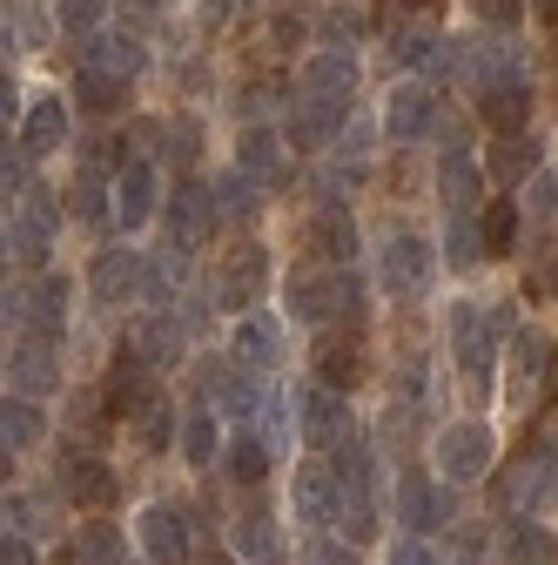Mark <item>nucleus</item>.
<instances>
[{
    "label": "nucleus",
    "instance_id": "nucleus-1",
    "mask_svg": "<svg viewBox=\"0 0 558 565\" xmlns=\"http://www.w3.org/2000/svg\"><path fill=\"white\" fill-rule=\"evenodd\" d=\"M431 451H438V471L451 484H477L484 471L498 465V438H492V424H484V417H444Z\"/></svg>",
    "mask_w": 558,
    "mask_h": 565
},
{
    "label": "nucleus",
    "instance_id": "nucleus-2",
    "mask_svg": "<svg viewBox=\"0 0 558 565\" xmlns=\"http://www.w3.org/2000/svg\"><path fill=\"white\" fill-rule=\"evenodd\" d=\"M155 397H162L155 364H149L135 343H128V350H115V364H108V377H101V404H108V417H115V424H135Z\"/></svg>",
    "mask_w": 558,
    "mask_h": 565
},
{
    "label": "nucleus",
    "instance_id": "nucleus-3",
    "mask_svg": "<svg viewBox=\"0 0 558 565\" xmlns=\"http://www.w3.org/2000/svg\"><path fill=\"white\" fill-rule=\"evenodd\" d=\"M431 269H438V249L417 236V230H397V236L377 249V282H384V297H425V290H431Z\"/></svg>",
    "mask_w": 558,
    "mask_h": 565
},
{
    "label": "nucleus",
    "instance_id": "nucleus-4",
    "mask_svg": "<svg viewBox=\"0 0 558 565\" xmlns=\"http://www.w3.org/2000/svg\"><path fill=\"white\" fill-rule=\"evenodd\" d=\"M444 323H451V358H458V371L484 384V371H492L498 343H505V337H498V323H492V310L464 297V303H451V317H444Z\"/></svg>",
    "mask_w": 558,
    "mask_h": 565
},
{
    "label": "nucleus",
    "instance_id": "nucleus-5",
    "mask_svg": "<svg viewBox=\"0 0 558 565\" xmlns=\"http://www.w3.org/2000/svg\"><path fill=\"white\" fill-rule=\"evenodd\" d=\"M290 505H297L303 525H330V519H343V505H351V478L336 465H323V458H310L290 478Z\"/></svg>",
    "mask_w": 558,
    "mask_h": 565
},
{
    "label": "nucleus",
    "instance_id": "nucleus-6",
    "mask_svg": "<svg viewBox=\"0 0 558 565\" xmlns=\"http://www.w3.org/2000/svg\"><path fill=\"white\" fill-rule=\"evenodd\" d=\"M54 223H61V209L47 202V189H21V202L8 209V256L14 263H47Z\"/></svg>",
    "mask_w": 558,
    "mask_h": 565
},
{
    "label": "nucleus",
    "instance_id": "nucleus-7",
    "mask_svg": "<svg viewBox=\"0 0 558 565\" xmlns=\"http://www.w3.org/2000/svg\"><path fill=\"white\" fill-rule=\"evenodd\" d=\"M149 263H142V249H101L95 256V269H88V290H95V303H149Z\"/></svg>",
    "mask_w": 558,
    "mask_h": 565
},
{
    "label": "nucleus",
    "instance_id": "nucleus-8",
    "mask_svg": "<svg viewBox=\"0 0 558 565\" xmlns=\"http://www.w3.org/2000/svg\"><path fill=\"white\" fill-rule=\"evenodd\" d=\"M54 478H61V499L82 505V512H108L115 505V465L101 451H67Z\"/></svg>",
    "mask_w": 558,
    "mask_h": 565
},
{
    "label": "nucleus",
    "instance_id": "nucleus-9",
    "mask_svg": "<svg viewBox=\"0 0 558 565\" xmlns=\"http://www.w3.org/2000/svg\"><path fill=\"white\" fill-rule=\"evenodd\" d=\"M135 539H142V552H149L155 565H189V552H195V525H189L182 505H142Z\"/></svg>",
    "mask_w": 558,
    "mask_h": 565
},
{
    "label": "nucleus",
    "instance_id": "nucleus-10",
    "mask_svg": "<svg viewBox=\"0 0 558 565\" xmlns=\"http://www.w3.org/2000/svg\"><path fill=\"white\" fill-rule=\"evenodd\" d=\"M195 377H202V391H208V397H216V411H229V417H256V411L269 404L262 371H249L243 358H229V364H202Z\"/></svg>",
    "mask_w": 558,
    "mask_h": 565
},
{
    "label": "nucleus",
    "instance_id": "nucleus-11",
    "mask_svg": "<svg viewBox=\"0 0 558 565\" xmlns=\"http://www.w3.org/2000/svg\"><path fill=\"white\" fill-rule=\"evenodd\" d=\"M229 358H243L249 371H276V364H283V317L236 310V323H229Z\"/></svg>",
    "mask_w": 558,
    "mask_h": 565
},
{
    "label": "nucleus",
    "instance_id": "nucleus-12",
    "mask_svg": "<svg viewBox=\"0 0 558 565\" xmlns=\"http://www.w3.org/2000/svg\"><path fill=\"white\" fill-rule=\"evenodd\" d=\"M297 424H303L310 451H336L343 438H351V404H343V391H336V384H310V391H303Z\"/></svg>",
    "mask_w": 558,
    "mask_h": 565
},
{
    "label": "nucleus",
    "instance_id": "nucleus-13",
    "mask_svg": "<svg viewBox=\"0 0 558 565\" xmlns=\"http://www.w3.org/2000/svg\"><path fill=\"white\" fill-rule=\"evenodd\" d=\"M297 88H303V102L343 108V102L357 95V61H351V54H336V47H323V54H310V61L297 67Z\"/></svg>",
    "mask_w": 558,
    "mask_h": 565
},
{
    "label": "nucleus",
    "instance_id": "nucleus-14",
    "mask_svg": "<svg viewBox=\"0 0 558 565\" xmlns=\"http://www.w3.org/2000/svg\"><path fill=\"white\" fill-rule=\"evenodd\" d=\"M155 209H162V175L149 162H128L115 169V223L135 236V230H149L155 223Z\"/></svg>",
    "mask_w": 558,
    "mask_h": 565
},
{
    "label": "nucleus",
    "instance_id": "nucleus-15",
    "mask_svg": "<svg viewBox=\"0 0 558 565\" xmlns=\"http://www.w3.org/2000/svg\"><path fill=\"white\" fill-rule=\"evenodd\" d=\"M438 128V95L425 82H397L390 102H384V135L390 141H425Z\"/></svg>",
    "mask_w": 558,
    "mask_h": 565
},
{
    "label": "nucleus",
    "instance_id": "nucleus-16",
    "mask_svg": "<svg viewBox=\"0 0 558 565\" xmlns=\"http://www.w3.org/2000/svg\"><path fill=\"white\" fill-rule=\"evenodd\" d=\"M216 189L202 182H175V202H169V230H175V249H202L208 230H216Z\"/></svg>",
    "mask_w": 558,
    "mask_h": 565
},
{
    "label": "nucleus",
    "instance_id": "nucleus-17",
    "mask_svg": "<svg viewBox=\"0 0 558 565\" xmlns=\"http://www.w3.org/2000/svg\"><path fill=\"white\" fill-rule=\"evenodd\" d=\"M128 343L142 350L155 371H169V364H182V358H189V330H182V317H175V310H149V317H135Z\"/></svg>",
    "mask_w": 558,
    "mask_h": 565
},
{
    "label": "nucleus",
    "instance_id": "nucleus-18",
    "mask_svg": "<svg viewBox=\"0 0 558 565\" xmlns=\"http://www.w3.org/2000/svg\"><path fill=\"white\" fill-rule=\"evenodd\" d=\"M223 445H229V431H223L216 404H195V411H182V431H175V451H182V465H195V471L223 465Z\"/></svg>",
    "mask_w": 558,
    "mask_h": 565
},
{
    "label": "nucleus",
    "instance_id": "nucleus-19",
    "mask_svg": "<svg viewBox=\"0 0 558 565\" xmlns=\"http://www.w3.org/2000/svg\"><path fill=\"white\" fill-rule=\"evenodd\" d=\"M477 115L492 135H525V115H532V88L525 75H505V82H484L477 88Z\"/></svg>",
    "mask_w": 558,
    "mask_h": 565
},
{
    "label": "nucleus",
    "instance_id": "nucleus-20",
    "mask_svg": "<svg viewBox=\"0 0 558 565\" xmlns=\"http://www.w3.org/2000/svg\"><path fill=\"white\" fill-rule=\"evenodd\" d=\"M229 552L243 565H283V539H276V512L249 505L243 519H229Z\"/></svg>",
    "mask_w": 558,
    "mask_h": 565
},
{
    "label": "nucleus",
    "instance_id": "nucleus-21",
    "mask_svg": "<svg viewBox=\"0 0 558 565\" xmlns=\"http://www.w3.org/2000/svg\"><path fill=\"white\" fill-rule=\"evenodd\" d=\"M262 282H269V256H262L256 243H243V249H229V263H223V276H216V290H223V303L256 310Z\"/></svg>",
    "mask_w": 558,
    "mask_h": 565
},
{
    "label": "nucleus",
    "instance_id": "nucleus-22",
    "mask_svg": "<svg viewBox=\"0 0 558 565\" xmlns=\"http://www.w3.org/2000/svg\"><path fill=\"white\" fill-rule=\"evenodd\" d=\"M8 384H14V391H28V397H47V391L61 384V364L47 358V337H34V330H28V337L8 350Z\"/></svg>",
    "mask_w": 558,
    "mask_h": 565
},
{
    "label": "nucleus",
    "instance_id": "nucleus-23",
    "mask_svg": "<svg viewBox=\"0 0 558 565\" xmlns=\"http://www.w3.org/2000/svg\"><path fill=\"white\" fill-rule=\"evenodd\" d=\"M397 519H404L410 532H431V525L451 519V499H444L425 471H404V478H397Z\"/></svg>",
    "mask_w": 558,
    "mask_h": 565
},
{
    "label": "nucleus",
    "instance_id": "nucleus-24",
    "mask_svg": "<svg viewBox=\"0 0 558 565\" xmlns=\"http://www.w3.org/2000/svg\"><path fill=\"white\" fill-rule=\"evenodd\" d=\"M477 195H484V169L464 149H444V162H438V202L451 209V216H471Z\"/></svg>",
    "mask_w": 558,
    "mask_h": 565
},
{
    "label": "nucleus",
    "instance_id": "nucleus-25",
    "mask_svg": "<svg viewBox=\"0 0 558 565\" xmlns=\"http://www.w3.org/2000/svg\"><path fill=\"white\" fill-rule=\"evenodd\" d=\"M61 141H67V102H61V95H41V102L21 115V149H28V156H54Z\"/></svg>",
    "mask_w": 558,
    "mask_h": 565
},
{
    "label": "nucleus",
    "instance_id": "nucleus-26",
    "mask_svg": "<svg viewBox=\"0 0 558 565\" xmlns=\"http://www.w3.org/2000/svg\"><path fill=\"white\" fill-rule=\"evenodd\" d=\"M310 243H316V256H323V263L351 269V263H357V223H351V209H316Z\"/></svg>",
    "mask_w": 558,
    "mask_h": 565
},
{
    "label": "nucleus",
    "instance_id": "nucleus-27",
    "mask_svg": "<svg viewBox=\"0 0 558 565\" xmlns=\"http://www.w3.org/2000/svg\"><path fill=\"white\" fill-rule=\"evenodd\" d=\"M269 438H256V431H236L229 445H223V471H229V484H243V491H256L262 478H269Z\"/></svg>",
    "mask_w": 558,
    "mask_h": 565
},
{
    "label": "nucleus",
    "instance_id": "nucleus-28",
    "mask_svg": "<svg viewBox=\"0 0 558 565\" xmlns=\"http://www.w3.org/2000/svg\"><path fill=\"white\" fill-rule=\"evenodd\" d=\"M95 47V67H101V75H121V82H135V75H142V67H149V54H142V41H135L128 28L115 34V28H101V34H88Z\"/></svg>",
    "mask_w": 558,
    "mask_h": 565
},
{
    "label": "nucleus",
    "instance_id": "nucleus-29",
    "mask_svg": "<svg viewBox=\"0 0 558 565\" xmlns=\"http://www.w3.org/2000/svg\"><path fill=\"white\" fill-rule=\"evenodd\" d=\"M545 558H551V539H545L525 512H518V519L498 532V545H492V565H545Z\"/></svg>",
    "mask_w": 558,
    "mask_h": 565
},
{
    "label": "nucleus",
    "instance_id": "nucleus-30",
    "mask_svg": "<svg viewBox=\"0 0 558 565\" xmlns=\"http://www.w3.org/2000/svg\"><path fill=\"white\" fill-rule=\"evenodd\" d=\"M41 431H47L41 404H34L28 391H8V411H0V438H8V458H14V451H34Z\"/></svg>",
    "mask_w": 558,
    "mask_h": 565
},
{
    "label": "nucleus",
    "instance_id": "nucleus-31",
    "mask_svg": "<svg viewBox=\"0 0 558 565\" xmlns=\"http://www.w3.org/2000/svg\"><path fill=\"white\" fill-rule=\"evenodd\" d=\"M262 189H269V182H262V175H249V169L236 162V169H223V175H216V209H223V216H236V223H249L256 209H262Z\"/></svg>",
    "mask_w": 558,
    "mask_h": 565
},
{
    "label": "nucleus",
    "instance_id": "nucleus-32",
    "mask_svg": "<svg viewBox=\"0 0 558 565\" xmlns=\"http://www.w3.org/2000/svg\"><path fill=\"white\" fill-rule=\"evenodd\" d=\"M236 162H243L249 175H262V182H283V169H290V162H283V141H276L269 128H243V135H236Z\"/></svg>",
    "mask_w": 558,
    "mask_h": 565
},
{
    "label": "nucleus",
    "instance_id": "nucleus-33",
    "mask_svg": "<svg viewBox=\"0 0 558 565\" xmlns=\"http://www.w3.org/2000/svg\"><path fill=\"white\" fill-rule=\"evenodd\" d=\"M545 364H551V358H545V330H518V337H512V404L532 397V384L545 377Z\"/></svg>",
    "mask_w": 558,
    "mask_h": 565
},
{
    "label": "nucleus",
    "instance_id": "nucleus-34",
    "mask_svg": "<svg viewBox=\"0 0 558 565\" xmlns=\"http://www.w3.org/2000/svg\"><path fill=\"white\" fill-rule=\"evenodd\" d=\"M336 115H343V108H323V102H297L283 135L297 141V149H330V141H336Z\"/></svg>",
    "mask_w": 558,
    "mask_h": 565
},
{
    "label": "nucleus",
    "instance_id": "nucleus-35",
    "mask_svg": "<svg viewBox=\"0 0 558 565\" xmlns=\"http://www.w3.org/2000/svg\"><path fill=\"white\" fill-rule=\"evenodd\" d=\"M75 565H128L121 558V519H88L75 539Z\"/></svg>",
    "mask_w": 558,
    "mask_h": 565
},
{
    "label": "nucleus",
    "instance_id": "nucleus-36",
    "mask_svg": "<svg viewBox=\"0 0 558 565\" xmlns=\"http://www.w3.org/2000/svg\"><path fill=\"white\" fill-rule=\"evenodd\" d=\"M492 175H498V189H512L518 175H538V141H532V135H498Z\"/></svg>",
    "mask_w": 558,
    "mask_h": 565
},
{
    "label": "nucleus",
    "instance_id": "nucleus-37",
    "mask_svg": "<svg viewBox=\"0 0 558 565\" xmlns=\"http://www.w3.org/2000/svg\"><path fill=\"white\" fill-rule=\"evenodd\" d=\"M75 102H82L88 115H121V108H128V82H121V75H101V67H88V75L75 82Z\"/></svg>",
    "mask_w": 558,
    "mask_h": 565
},
{
    "label": "nucleus",
    "instance_id": "nucleus-38",
    "mask_svg": "<svg viewBox=\"0 0 558 565\" xmlns=\"http://www.w3.org/2000/svg\"><path fill=\"white\" fill-rule=\"evenodd\" d=\"M67 195H75L67 209H75L82 223H101V216H115V182H101L95 169H82V175H75V189H67Z\"/></svg>",
    "mask_w": 558,
    "mask_h": 565
},
{
    "label": "nucleus",
    "instance_id": "nucleus-39",
    "mask_svg": "<svg viewBox=\"0 0 558 565\" xmlns=\"http://www.w3.org/2000/svg\"><path fill=\"white\" fill-rule=\"evenodd\" d=\"M323 384H336V391H351L357 377H364V358H357V337H330L323 343Z\"/></svg>",
    "mask_w": 558,
    "mask_h": 565
},
{
    "label": "nucleus",
    "instance_id": "nucleus-40",
    "mask_svg": "<svg viewBox=\"0 0 558 565\" xmlns=\"http://www.w3.org/2000/svg\"><path fill=\"white\" fill-rule=\"evenodd\" d=\"M390 61L397 67H425V61H444V41L431 28H390Z\"/></svg>",
    "mask_w": 558,
    "mask_h": 565
},
{
    "label": "nucleus",
    "instance_id": "nucleus-41",
    "mask_svg": "<svg viewBox=\"0 0 558 565\" xmlns=\"http://www.w3.org/2000/svg\"><path fill=\"white\" fill-rule=\"evenodd\" d=\"M484 249H492V243H484V223H471V216H451V230H444V263H451V269H471Z\"/></svg>",
    "mask_w": 558,
    "mask_h": 565
},
{
    "label": "nucleus",
    "instance_id": "nucleus-42",
    "mask_svg": "<svg viewBox=\"0 0 558 565\" xmlns=\"http://www.w3.org/2000/svg\"><path fill=\"white\" fill-rule=\"evenodd\" d=\"M175 431H182V417H175L162 397H155L142 417H135V438H142V451H169V445H175Z\"/></svg>",
    "mask_w": 558,
    "mask_h": 565
},
{
    "label": "nucleus",
    "instance_id": "nucleus-43",
    "mask_svg": "<svg viewBox=\"0 0 558 565\" xmlns=\"http://www.w3.org/2000/svg\"><path fill=\"white\" fill-rule=\"evenodd\" d=\"M54 21L67 34H101L108 28V0H54Z\"/></svg>",
    "mask_w": 558,
    "mask_h": 565
},
{
    "label": "nucleus",
    "instance_id": "nucleus-44",
    "mask_svg": "<svg viewBox=\"0 0 558 565\" xmlns=\"http://www.w3.org/2000/svg\"><path fill=\"white\" fill-rule=\"evenodd\" d=\"M484 243H492L498 256L518 243V202H512V195H498L492 209H484Z\"/></svg>",
    "mask_w": 558,
    "mask_h": 565
},
{
    "label": "nucleus",
    "instance_id": "nucleus-45",
    "mask_svg": "<svg viewBox=\"0 0 558 565\" xmlns=\"http://www.w3.org/2000/svg\"><path fill=\"white\" fill-rule=\"evenodd\" d=\"M343 539H357V545L377 539V491H351V505H343Z\"/></svg>",
    "mask_w": 558,
    "mask_h": 565
},
{
    "label": "nucleus",
    "instance_id": "nucleus-46",
    "mask_svg": "<svg viewBox=\"0 0 558 565\" xmlns=\"http://www.w3.org/2000/svg\"><path fill=\"white\" fill-rule=\"evenodd\" d=\"M390 565H444V558H438V545H431L425 532H410V539L390 545Z\"/></svg>",
    "mask_w": 558,
    "mask_h": 565
},
{
    "label": "nucleus",
    "instance_id": "nucleus-47",
    "mask_svg": "<svg viewBox=\"0 0 558 565\" xmlns=\"http://www.w3.org/2000/svg\"><path fill=\"white\" fill-rule=\"evenodd\" d=\"M303 558H310V565H364V558H357V539H343V545H336V539H310Z\"/></svg>",
    "mask_w": 558,
    "mask_h": 565
},
{
    "label": "nucleus",
    "instance_id": "nucleus-48",
    "mask_svg": "<svg viewBox=\"0 0 558 565\" xmlns=\"http://www.w3.org/2000/svg\"><path fill=\"white\" fill-rule=\"evenodd\" d=\"M471 8H477V21H492V28H518L525 21V0H471Z\"/></svg>",
    "mask_w": 558,
    "mask_h": 565
},
{
    "label": "nucleus",
    "instance_id": "nucleus-49",
    "mask_svg": "<svg viewBox=\"0 0 558 565\" xmlns=\"http://www.w3.org/2000/svg\"><path fill=\"white\" fill-rule=\"evenodd\" d=\"M532 216H558V169L532 175Z\"/></svg>",
    "mask_w": 558,
    "mask_h": 565
},
{
    "label": "nucleus",
    "instance_id": "nucleus-50",
    "mask_svg": "<svg viewBox=\"0 0 558 565\" xmlns=\"http://www.w3.org/2000/svg\"><path fill=\"white\" fill-rule=\"evenodd\" d=\"M0 565H41V558H34V545H28L14 525H8V545H0Z\"/></svg>",
    "mask_w": 558,
    "mask_h": 565
},
{
    "label": "nucleus",
    "instance_id": "nucleus-51",
    "mask_svg": "<svg viewBox=\"0 0 558 565\" xmlns=\"http://www.w3.org/2000/svg\"><path fill=\"white\" fill-rule=\"evenodd\" d=\"M323 34H330V47H336V41H351V34H357V14H351V8H330Z\"/></svg>",
    "mask_w": 558,
    "mask_h": 565
},
{
    "label": "nucleus",
    "instance_id": "nucleus-52",
    "mask_svg": "<svg viewBox=\"0 0 558 565\" xmlns=\"http://www.w3.org/2000/svg\"><path fill=\"white\" fill-rule=\"evenodd\" d=\"M269 41H276V47H297V41H303V21H290V14H276V21H269Z\"/></svg>",
    "mask_w": 558,
    "mask_h": 565
},
{
    "label": "nucleus",
    "instance_id": "nucleus-53",
    "mask_svg": "<svg viewBox=\"0 0 558 565\" xmlns=\"http://www.w3.org/2000/svg\"><path fill=\"white\" fill-rule=\"evenodd\" d=\"M477 552H484L477 539H458V565H477Z\"/></svg>",
    "mask_w": 558,
    "mask_h": 565
},
{
    "label": "nucleus",
    "instance_id": "nucleus-54",
    "mask_svg": "<svg viewBox=\"0 0 558 565\" xmlns=\"http://www.w3.org/2000/svg\"><path fill=\"white\" fill-rule=\"evenodd\" d=\"M538 14H545V21H558V0H538Z\"/></svg>",
    "mask_w": 558,
    "mask_h": 565
},
{
    "label": "nucleus",
    "instance_id": "nucleus-55",
    "mask_svg": "<svg viewBox=\"0 0 558 565\" xmlns=\"http://www.w3.org/2000/svg\"><path fill=\"white\" fill-rule=\"evenodd\" d=\"M208 8H229V0H208Z\"/></svg>",
    "mask_w": 558,
    "mask_h": 565
},
{
    "label": "nucleus",
    "instance_id": "nucleus-56",
    "mask_svg": "<svg viewBox=\"0 0 558 565\" xmlns=\"http://www.w3.org/2000/svg\"><path fill=\"white\" fill-rule=\"evenodd\" d=\"M410 8H431V0H410Z\"/></svg>",
    "mask_w": 558,
    "mask_h": 565
},
{
    "label": "nucleus",
    "instance_id": "nucleus-57",
    "mask_svg": "<svg viewBox=\"0 0 558 565\" xmlns=\"http://www.w3.org/2000/svg\"><path fill=\"white\" fill-rule=\"evenodd\" d=\"M223 565H243V558H223Z\"/></svg>",
    "mask_w": 558,
    "mask_h": 565
},
{
    "label": "nucleus",
    "instance_id": "nucleus-58",
    "mask_svg": "<svg viewBox=\"0 0 558 565\" xmlns=\"http://www.w3.org/2000/svg\"><path fill=\"white\" fill-rule=\"evenodd\" d=\"M149 565H155V558H149Z\"/></svg>",
    "mask_w": 558,
    "mask_h": 565
}]
</instances>
